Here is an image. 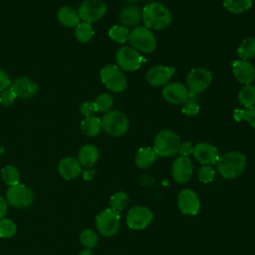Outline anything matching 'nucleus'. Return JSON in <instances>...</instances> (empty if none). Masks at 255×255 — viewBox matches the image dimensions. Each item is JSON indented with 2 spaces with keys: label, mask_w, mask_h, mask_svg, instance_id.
I'll use <instances>...</instances> for the list:
<instances>
[{
  "label": "nucleus",
  "mask_w": 255,
  "mask_h": 255,
  "mask_svg": "<svg viewBox=\"0 0 255 255\" xmlns=\"http://www.w3.org/2000/svg\"><path fill=\"white\" fill-rule=\"evenodd\" d=\"M141 18L145 27L153 30L165 29L172 22L170 11L158 2H151L144 6Z\"/></svg>",
  "instance_id": "nucleus-1"
},
{
  "label": "nucleus",
  "mask_w": 255,
  "mask_h": 255,
  "mask_svg": "<svg viewBox=\"0 0 255 255\" xmlns=\"http://www.w3.org/2000/svg\"><path fill=\"white\" fill-rule=\"evenodd\" d=\"M220 175L226 179L240 176L246 167V156L237 150H232L219 156L216 163Z\"/></svg>",
  "instance_id": "nucleus-2"
},
{
  "label": "nucleus",
  "mask_w": 255,
  "mask_h": 255,
  "mask_svg": "<svg viewBox=\"0 0 255 255\" xmlns=\"http://www.w3.org/2000/svg\"><path fill=\"white\" fill-rule=\"evenodd\" d=\"M181 143L180 136L173 130L161 129L153 140V150L159 157H170L178 153Z\"/></svg>",
  "instance_id": "nucleus-3"
},
{
  "label": "nucleus",
  "mask_w": 255,
  "mask_h": 255,
  "mask_svg": "<svg viewBox=\"0 0 255 255\" xmlns=\"http://www.w3.org/2000/svg\"><path fill=\"white\" fill-rule=\"evenodd\" d=\"M129 44L136 51L142 53H152L156 49V38L150 29L143 26H136L129 32Z\"/></svg>",
  "instance_id": "nucleus-4"
},
{
  "label": "nucleus",
  "mask_w": 255,
  "mask_h": 255,
  "mask_svg": "<svg viewBox=\"0 0 255 255\" xmlns=\"http://www.w3.org/2000/svg\"><path fill=\"white\" fill-rule=\"evenodd\" d=\"M120 212L109 207L102 210L97 215L96 227L101 235L105 237H112L118 233L120 228Z\"/></svg>",
  "instance_id": "nucleus-5"
},
{
  "label": "nucleus",
  "mask_w": 255,
  "mask_h": 255,
  "mask_svg": "<svg viewBox=\"0 0 255 255\" xmlns=\"http://www.w3.org/2000/svg\"><path fill=\"white\" fill-rule=\"evenodd\" d=\"M101 122L102 128L113 136L124 135L128 129V119L120 111L108 112L103 117Z\"/></svg>",
  "instance_id": "nucleus-6"
},
{
  "label": "nucleus",
  "mask_w": 255,
  "mask_h": 255,
  "mask_svg": "<svg viewBox=\"0 0 255 255\" xmlns=\"http://www.w3.org/2000/svg\"><path fill=\"white\" fill-rule=\"evenodd\" d=\"M5 199L9 205L15 208H27L33 203L34 194L30 187L19 182L9 186Z\"/></svg>",
  "instance_id": "nucleus-7"
},
{
  "label": "nucleus",
  "mask_w": 255,
  "mask_h": 255,
  "mask_svg": "<svg viewBox=\"0 0 255 255\" xmlns=\"http://www.w3.org/2000/svg\"><path fill=\"white\" fill-rule=\"evenodd\" d=\"M103 84L112 92L121 93L127 88V78L117 65H108L101 70Z\"/></svg>",
  "instance_id": "nucleus-8"
},
{
  "label": "nucleus",
  "mask_w": 255,
  "mask_h": 255,
  "mask_svg": "<svg viewBox=\"0 0 255 255\" xmlns=\"http://www.w3.org/2000/svg\"><path fill=\"white\" fill-rule=\"evenodd\" d=\"M117 66L124 71L133 72L141 67L144 60L142 56L132 47H121L116 53Z\"/></svg>",
  "instance_id": "nucleus-9"
},
{
  "label": "nucleus",
  "mask_w": 255,
  "mask_h": 255,
  "mask_svg": "<svg viewBox=\"0 0 255 255\" xmlns=\"http://www.w3.org/2000/svg\"><path fill=\"white\" fill-rule=\"evenodd\" d=\"M212 81L211 72L205 68L199 67L192 69L186 78L189 96H194L206 90Z\"/></svg>",
  "instance_id": "nucleus-10"
},
{
  "label": "nucleus",
  "mask_w": 255,
  "mask_h": 255,
  "mask_svg": "<svg viewBox=\"0 0 255 255\" xmlns=\"http://www.w3.org/2000/svg\"><path fill=\"white\" fill-rule=\"evenodd\" d=\"M152 211L144 205H135L131 207L126 216L127 225L132 230L144 229L152 222Z\"/></svg>",
  "instance_id": "nucleus-11"
},
{
  "label": "nucleus",
  "mask_w": 255,
  "mask_h": 255,
  "mask_svg": "<svg viewBox=\"0 0 255 255\" xmlns=\"http://www.w3.org/2000/svg\"><path fill=\"white\" fill-rule=\"evenodd\" d=\"M107 6L102 0H85L79 7V16L84 22L92 24L104 17Z\"/></svg>",
  "instance_id": "nucleus-12"
},
{
  "label": "nucleus",
  "mask_w": 255,
  "mask_h": 255,
  "mask_svg": "<svg viewBox=\"0 0 255 255\" xmlns=\"http://www.w3.org/2000/svg\"><path fill=\"white\" fill-rule=\"evenodd\" d=\"M177 206L182 214L195 216L200 210V200L197 193L190 188L182 189L177 195Z\"/></svg>",
  "instance_id": "nucleus-13"
},
{
  "label": "nucleus",
  "mask_w": 255,
  "mask_h": 255,
  "mask_svg": "<svg viewBox=\"0 0 255 255\" xmlns=\"http://www.w3.org/2000/svg\"><path fill=\"white\" fill-rule=\"evenodd\" d=\"M193 173L192 162L188 156L179 155L176 157L172 163L171 175L175 182L185 183L187 182Z\"/></svg>",
  "instance_id": "nucleus-14"
},
{
  "label": "nucleus",
  "mask_w": 255,
  "mask_h": 255,
  "mask_svg": "<svg viewBox=\"0 0 255 255\" xmlns=\"http://www.w3.org/2000/svg\"><path fill=\"white\" fill-rule=\"evenodd\" d=\"M175 69L164 65L151 67L146 73V81L152 87H161L168 84V81L174 75Z\"/></svg>",
  "instance_id": "nucleus-15"
},
{
  "label": "nucleus",
  "mask_w": 255,
  "mask_h": 255,
  "mask_svg": "<svg viewBox=\"0 0 255 255\" xmlns=\"http://www.w3.org/2000/svg\"><path fill=\"white\" fill-rule=\"evenodd\" d=\"M193 156L202 165L216 164L219 159L217 148L208 142H198L193 146Z\"/></svg>",
  "instance_id": "nucleus-16"
},
{
  "label": "nucleus",
  "mask_w": 255,
  "mask_h": 255,
  "mask_svg": "<svg viewBox=\"0 0 255 255\" xmlns=\"http://www.w3.org/2000/svg\"><path fill=\"white\" fill-rule=\"evenodd\" d=\"M162 97L170 104L179 105L188 99L189 92L185 85L178 82H172L163 87Z\"/></svg>",
  "instance_id": "nucleus-17"
},
{
  "label": "nucleus",
  "mask_w": 255,
  "mask_h": 255,
  "mask_svg": "<svg viewBox=\"0 0 255 255\" xmlns=\"http://www.w3.org/2000/svg\"><path fill=\"white\" fill-rule=\"evenodd\" d=\"M232 72L234 78L243 85H250L255 80V68L247 60L234 61Z\"/></svg>",
  "instance_id": "nucleus-18"
},
{
  "label": "nucleus",
  "mask_w": 255,
  "mask_h": 255,
  "mask_svg": "<svg viewBox=\"0 0 255 255\" xmlns=\"http://www.w3.org/2000/svg\"><path fill=\"white\" fill-rule=\"evenodd\" d=\"M11 89L17 97L22 99H30L37 94L39 87L31 79L27 77H20L13 81L11 84Z\"/></svg>",
  "instance_id": "nucleus-19"
},
{
  "label": "nucleus",
  "mask_w": 255,
  "mask_h": 255,
  "mask_svg": "<svg viewBox=\"0 0 255 255\" xmlns=\"http://www.w3.org/2000/svg\"><path fill=\"white\" fill-rule=\"evenodd\" d=\"M81 163L79 162L78 158L68 156L59 162L58 171L60 175L66 180H72L78 177L82 171Z\"/></svg>",
  "instance_id": "nucleus-20"
},
{
  "label": "nucleus",
  "mask_w": 255,
  "mask_h": 255,
  "mask_svg": "<svg viewBox=\"0 0 255 255\" xmlns=\"http://www.w3.org/2000/svg\"><path fill=\"white\" fill-rule=\"evenodd\" d=\"M119 18L124 27H134L138 24L141 18V11L134 5H128L122 9Z\"/></svg>",
  "instance_id": "nucleus-21"
},
{
  "label": "nucleus",
  "mask_w": 255,
  "mask_h": 255,
  "mask_svg": "<svg viewBox=\"0 0 255 255\" xmlns=\"http://www.w3.org/2000/svg\"><path fill=\"white\" fill-rule=\"evenodd\" d=\"M99 159V149L93 144H85L81 147L78 160L85 167H92Z\"/></svg>",
  "instance_id": "nucleus-22"
},
{
  "label": "nucleus",
  "mask_w": 255,
  "mask_h": 255,
  "mask_svg": "<svg viewBox=\"0 0 255 255\" xmlns=\"http://www.w3.org/2000/svg\"><path fill=\"white\" fill-rule=\"evenodd\" d=\"M158 156L154 152L152 147H141L137 150L134 156V162L138 168L149 167Z\"/></svg>",
  "instance_id": "nucleus-23"
},
{
  "label": "nucleus",
  "mask_w": 255,
  "mask_h": 255,
  "mask_svg": "<svg viewBox=\"0 0 255 255\" xmlns=\"http://www.w3.org/2000/svg\"><path fill=\"white\" fill-rule=\"evenodd\" d=\"M57 16L60 23L69 28L77 27V25L80 23L79 13L72 7L65 6L60 8Z\"/></svg>",
  "instance_id": "nucleus-24"
},
{
  "label": "nucleus",
  "mask_w": 255,
  "mask_h": 255,
  "mask_svg": "<svg viewBox=\"0 0 255 255\" xmlns=\"http://www.w3.org/2000/svg\"><path fill=\"white\" fill-rule=\"evenodd\" d=\"M102 128L101 119L95 116L85 118L81 123V129L87 136L97 135Z\"/></svg>",
  "instance_id": "nucleus-25"
},
{
  "label": "nucleus",
  "mask_w": 255,
  "mask_h": 255,
  "mask_svg": "<svg viewBox=\"0 0 255 255\" xmlns=\"http://www.w3.org/2000/svg\"><path fill=\"white\" fill-rule=\"evenodd\" d=\"M238 101L246 109L253 107L255 105V86L244 85L238 93Z\"/></svg>",
  "instance_id": "nucleus-26"
},
{
  "label": "nucleus",
  "mask_w": 255,
  "mask_h": 255,
  "mask_svg": "<svg viewBox=\"0 0 255 255\" xmlns=\"http://www.w3.org/2000/svg\"><path fill=\"white\" fill-rule=\"evenodd\" d=\"M223 6L232 14H240L252 6V0H224Z\"/></svg>",
  "instance_id": "nucleus-27"
},
{
  "label": "nucleus",
  "mask_w": 255,
  "mask_h": 255,
  "mask_svg": "<svg viewBox=\"0 0 255 255\" xmlns=\"http://www.w3.org/2000/svg\"><path fill=\"white\" fill-rule=\"evenodd\" d=\"M241 60H248L255 57V37L244 39L237 49Z\"/></svg>",
  "instance_id": "nucleus-28"
},
{
  "label": "nucleus",
  "mask_w": 255,
  "mask_h": 255,
  "mask_svg": "<svg viewBox=\"0 0 255 255\" xmlns=\"http://www.w3.org/2000/svg\"><path fill=\"white\" fill-rule=\"evenodd\" d=\"M2 180L9 186L18 184L20 181V172L14 165H6L1 170Z\"/></svg>",
  "instance_id": "nucleus-29"
},
{
  "label": "nucleus",
  "mask_w": 255,
  "mask_h": 255,
  "mask_svg": "<svg viewBox=\"0 0 255 255\" xmlns=\"http://www.w3.org/2000/svg\"><path fill=\"white\" fill-rule=\"evenodd\" d=\"M94 34H95L94 29L92 25L89 23L82 22V23H79L76 27L75 36L77 40L81 43H87L90 40H92V38L94 37Z\"/></svg>",
  "instance_id": "nucleus-30"
},
{
  "label": "nucleus",
  "mask_w": 255,
  "mask_h": 255,
  "mask_svg": "<svg viewBox=\"0 0 255 255\" xmlns=\"http://www.w3.org/2000/svg\"><path fill=\"white\" fill-rule=\"evenodd\" d=\"M128 201H129V198L126 192L118 191L114 193L110 198V208L118 212H121L128 206Z\"/></svg>",
  "instance_id": "nucleus-31"
},
{
  "label": "nucleus",
  "mask_w": 255,
  "mask_h": 255,
  "mask_svg": "<svg viewBox=\"0 0 255 255\" xmlns=\"http://www.w3.org/2000/svg\"><path fill=\"white\" fill-rule=\"evenodd\" d=\"M94 105L97 113H108L114 105V100L110 94L103 93L97 97Z\"/></svg>",
  "instance_id": "nucleus-32"
},
{
  "label": "nucleus",
  "mask_w": 255,
  "mask_h": 255,
  "mask_svg": "<svg viewBox=\"0 0 255 255\" xmlns=\"http://www.w3.org/2000/svg\"><path fill=\"white\" fill-rule=\"evenodd\" d=\"M129 31L123 25H115L109 31L110 38L120 44H124L128 40Z\"/></svg>",
  "instance_id": "nucleus-33"
},
{
  "label": "nucleus",
  "mask_w": 255,
  "mask_h": 255,
  "mask_svg": "<svg viewBox=\"0 0 255 255\" xmlns=\"http://www.w3.org/2000/svg\"><path fill=\"white\" fill-rule=\"evenodd\" d=\"M79 239H80V242L82 243V245L88 249L94 248L98 244V241H99V237H98V234L96 233V231L93 229H90V228L84 229L80 233Z\"/></svg>",
  "instance_id": "nucleus-34"
},
{
  "label": "nucleus",
  "mask_w": 255,
  "mask_h": 255,
  "mask_svg": "<svg viewBox=\"0 0 255 255\" xmlns=\"http://www.w3.org/2000/svg\"><path fill=\"white\" fill-rule=\"evenodd\" d=\"M233 118L238 122H240L241 120H244L248 123L249 126L255 128V106L247 110H239V109L235 110L233 112Z\"/></svg>",
  "instance_id": "nucleus-35"
},
{
  "label": "nucleus",
  "mask_w": 255,
  "mask_h": 255,
  "mask_svg": "<svg viewBox=\"0 0 255 255\" xmlns=\"http://www.w3.org/2000/svg\"><path fill=\"white\" fill-rule=\"evenodd\" d=\"M17 232L16 223L10 218L0 219V237L1 238H11Z\"/></svg>",
  "instance_id": "nucleus-36"
},
{
  "label": "nucleus",
  "mask_w": 255,
  "mask_h": 255,
  "mask_svg": "<svg viewBox=\"0 0 255 255\" xmlns=\"http://www.w3.org/2000/svg\"><path fill=\"white\" fill-rule=\"evenodd\" d=\"M215 172L210 165H202L197 171V177L202 183H209L214 179Z\"/></svg>",
  "instance_id": "nucleus-37"
},
{
  "label": "nucleus",
  "mask_w": 255,
  "mask_h": 255,
  "mask_svg": "<svg viewBox=\"0 0 255 255\" xmlns=\"http://www.w3.org/2000/svg\"><path fill=\"white\" fill-rule=\"evenodd\" d=\"M182 113L187 116V117H193L196 116L199 112V106L197 103L193 100L187 99L185 102L182 103V108H181Z\"/></svg>",
  "instance_id": "nucleus-38"
},
{
  "label": "nucleus",
  "mask_w": 255,
  "mask_h": 255,
  "mask_svg": "<svg viewBox=\"0 0 255 255\" xmlns=\"http://www.w3.org/2000/svg\"><path fill=\"white\" fill-rule=\"evenodd\" d=\"M16 98L17 96L15 95V93L12 91L11 88L6 89L0 93V105L3 107H9L14 103Z\"/></svg>",
  "instance_id": "nucleus-39"
},
{
  "label": "nucleus",
  "mask_w": 255,
  "mask_h": 255,
  "mask_svg": "<svg viewBox=\"0 0 255 255\" xmlns=\"http://www.w3.org/2000/svg\"><path fill=\"white\" fill-rule=\"evenodd\" d=\"M80 113L83 116H85L86 118L87 117H91L95 113H97L95 105H94V102H85V103H83L80 106Z\"/></svg>",
  "instance_id": "nucleus-40"
},
{
  "label": "nucleus",
  "mask_w": 255,
  "mask_h": 255,
  "mask_svg": "<svg viewBox=\"0 0 255 255\" xmlns=\"http://www.w3.org/2000/svg\"><path fill=\"white\" fill-rule=\"evenodd\" d=\"M178 152L181 156H189L193 152V146L189 141L181 142Z\"/></svg>",
  "instance_id": "nucleus-41"
},
{
  "label": "nucleus",
  "mask_w": 255,
  "mask_h": 255,
  "mask_svg": "<svg viewBox=\"0 0 255 255\" xmlns=\"http://www.w3.org/2000/svg\"><path fill=\"white\" fill-rule=\"evenodd\" d=\"M10 79L8 77V75L0 69V93L4 90H6L8 88V86L10 85Z\"/></svg>",
  "instance_id": "nucleus-42"
},
{
  "label": "nucleus",
  "mask_w": 255,
  "mask_h": 255,
  "mask_svg": "<svg viewBox=\"0 0 255 255\" xmlns=\"http://www.w3.org/2000/svg\"><path fill=\"white\" fill-rule=\"evenodd\" d=\"M8 210V203L4 197L0 195V219L4 218Z\"/></svg>",
  "instance_id": "nucleus-43"
},
{
  "label": "nucleus",
  "mask_w": 255,
  "mask_h": 255,
  "mask_svg": "<svg viewBox=\"0 0 255 255\" xmlns=\"http://www.w3.org/2000/svg\"><path fill=\"white\" fill-rule=\"evenodd\" d=\"M95 173H96L95 169H92L91 167H87V169H85L83 172V177L85 180H92L95 176Z\"/></svg>",
  "instance_id": "nucleus-44"
},
{
  "label": "nucleus",
  "mask_w": 255,
  "mask_h": 255,
  "mask_svg": "<svg viewBox=\"0 0 255 255\" xmlns=\"http://www.w3.org/2000/svg\"><path fill=\"white\" fill-rule=\"evenodd\" d=\"M78 255H94V253H93V251L91 249L86 248V249H83L82 251H80Z\"/></svg>",
  "instance_id": "nucleus-45"
},
{
  "label": "nucleus",
  "mask_w": 255,
  "mask_h": 255,
  "mask_svg": "<svg viewBox=\"0 0 255 255\" xmlns=\"http://www.w3.org/2000/svg\"><path fill=\"white\" fill-rule=\"evenodd\" d=\"M127 1H128V2H136L138 0H127Z\"/></svg>",
  "instance_id": "nucleus-46"
}]
</instances>
